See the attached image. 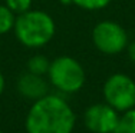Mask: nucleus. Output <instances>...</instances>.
<instances>
[{
  "instance_id": "obj_1",
  "label": "nucleus",
  "mask_w": 135,
  "mask_h": 133,
  "mask_svg": "<svg viewBox=\"0 0 135 133\" xmlns=\"http://www.w3.org/2000/svg\"><path fill=\"white\" fill-rule=\"evenodd\" d=\"M76 115L70 104L57 94H49L35 100L30 106L25 127L27 133H72Z\"/></svg>"
},
{
  "instance_id": "obj_2",
  "label": "nucleus",
  "mask_w": 135,
  "mask_h": 133,
  "mask_svg": "<svg viewBox=\"0 0 135 133\" xmlns=\"http://www.w3.org/2000/svg\"><path fill=\"white\" fill-rule=\"evenodd\" d=\"M15 36L25 47L39 49L47 44L56 33L53 17L43 10H30L16 16Z\"/></svg>"
},
{
  "instance_id": "obj_3",
  "label": "nucleus",
  "mask_w": 135,
  "mask_h": 133,
  "mask_svg": "<svg viewBox=\"0 0 135 133\" xmlns=\"http://www.w3.org/2000/svg\"><path fill=\"white\" fill-rule=\"evenodd\" d=\"M47 77L53 87L62 93L72 94L79 92L85 84V70L76 59L59 56L50 62Z\"/></svg>"
},
{
  "instance_id": "obj_4",
  "label": "nucleus",
  "mask_w": 135,
  "mask_h": 133,
  "mask_svg": "<svg viewBox=\"0 0 135 133\" xmlns=\"http://www.w3.org/2000/svg\"><path fill=\"white\" fill-rule=\"evenodd\" d=\"M92 42L104 55H118L128 46V34L119 23L102 20L92 30Z\"/></svg>"
},
{
  "instance_id": "obj_5",
  "label": "nucleus",
  "mask_w": 135,
  "mask_h": 133,
  "mask_svg": "<svg viewBox=\"0 0 135 133\" xmlns=\"http://www.w3.org/2000/svg\"><path fill=\"white\" fill-rule=\"evenodd\" d=\"M105 102L117 112L134 107L135 103V82L124 73H114L109 76L104 84Z\"/></svg>"
},
{
  "instance_id": "obj_6",
  "label": "nucleus",
  "mask_w": 135,
  "mask_h": 133,
  "mask_svg": "<svg viewBox=\"0 0 135 133\" xmlns=\"http://www.w3.org/2000/svg\"><path fill=\"white\" fill-rule=\"evenodd\" d=\"M118 120V112L107 102L89 106L83 115V123L86 129L94 133H115Z\"/></svg>"
},
{
  "instance_id": "obj_7",
  "label": "nucleus",
  "mask_w": 135,
  "mask_h": 133,
  "mask_svg": "<svg viewBox=\"0 0 135 133\" xmlns=\"http://www.w3.org/2000/svg\"><path fill=\"white\" fill-rule=\"evenodd\" d=\"M17 90L23 97L29 100H37L49 93V84L45 80L43 76L26 72L19 77Z\"/></svg>"
},
{
  "instance_id": "obj_8",
  "label": "nucleus",
  "mask_w": 135,
  "mask_h": 133,
  "mask_svg": "<svg viewBox=\"0 0 135 133\" xmlns=\"http://www.w3.org/2000/svg\"><path fill=\"white\" fill-rule=\"evenodd\" d=\"M49 66H50V60L43 55H35L27 60V72L35 75H40V76L47 75Z\"/></svg>"
},
{
  "instance_id": "obj_9",
  "label": "nucleus",
  "mask_w": 135,
  "mask_h": 133,
  "mask_svg": "<svg viewBox=\"0 0 135 133\" xmlns=\"http://www.w3.org/2000/svg\"><path fill=\"white\" fill-rule=\"evenodd\" d=\"M115 133H135V107L122 112Z\"/></svg>"
},
{
  "instance_id": "obj_10",
  "label": "nucleus",
  "mask_w": 135,
  "mask_h": 133,
  "mask_svg": "<svg viewBox=\"0 0 135 133\" xmlns=\"http://www.w3.org/2000/svg\"><path fill=\"white\" fill-rule=\"evenodd\" d=\"M16 14L6 4H0V36L9 33L15 27Z\"/></svg>"
},
{
  "instance_id": "obj_11",
  "label": "nucleus",
  "mask_w": 135,
  "mask_h": 133,
  "mask_svg": "<svg viewBox=\"0 0 135 133\" xmlns=\"http://www.w3.org/2000/svg\"><path fill=\"white\" fill-rule=\"evenodd\" d=\"M109 3H111V0H73V4H76L83 10H91V12L102 10V9L108 7Z\"/></svg>"
},
{
  "instance_id": "obj_12",
  "label": "nucleus",
  "mask_w": 135,
  "mask_h": 133,
  "mask_svg": "<svg viewBox=\"0 0 135 133\" xmlns=\"http://www.w3.org/2000/svg\"><path fill=\"white\" fill-rule=\"evenodd\" d=\"M4 4L17 16V14H22L25 12L30 10L32 0H4Z\"/></svg>"
},
{
  "instance_id": "obj_13",
  "label": "nucleus",
  "mask_w": 135,
  "mask_h": 133,
  "mask_svg": "<svg viewBox=\"0 0 135 133\" xmlns=\"http://www.w3.org/2000/svg\"><path fill=\"white\" fill-rule=\"evenodd\" d=\"M127 52H128V57H129V60L132 63H135V40L127 46Z\"/></svg>"
},
{
  "instance_id": "obj_14",
  "label": "nucleus",
  "mask_w": 135,
  "mask_h": 133,
  "mask_svg": "<svg viewBox=\"0 0 135 133\" xmlns=\"http://www.w3.org/2000/svg\"><path fill=\"white\" fill-rule=\"evenodd\" d=\"M3 90H4V76H3V73L0 72V96H2Z\"/></svg>"
},
{
  "instance_id": "obj_15",
  "label": "nucleus",
  "mask_w": 135,
  "mask_h": 133,
  "mask_svg": "<svg viewBox=\"0 0 135 133\" xmlns=\"http://www.w3.org/2000/svg\"><path fill=\"white\" fill-rule=\"evenodd\" d=\"M62 4H65V6H68V4H73V0H59Z\"/></svg>"
},
{
  "instance_id": "obj_16",
  "label": "nucleus",
  "mask_w": 135,
  "mask_h": 133,
  "mask_svg": "<svg viewBox=\"0 0 135 133\" xmlns=\"http://www.w3.org/2000/svg\"><path fill=\"white\" fill-rule=\"evenodd\" d=\"M0 133H3V132H2V130H0Z\"/></svg>"
},
{
  "instance_id": "obj_17",
  "label": "nucleus",
  "mask_w": 135,
  "mask_h": 133,
  "mask_svg": "<svg viewBox=\"0 0 135 133\" xmlns=\"http://www.w3.org/2000/svg\"><path fill=\"white\" fill-rule=\"evenodd\" d=\"M134 107H135V103H134Z\"/></svg>"
}]
</instances>
